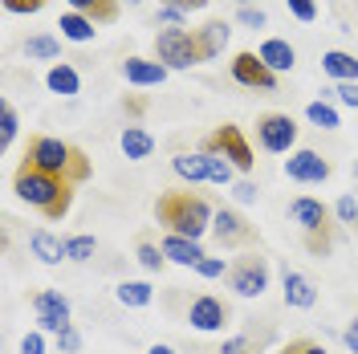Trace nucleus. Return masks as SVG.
<instances>
[{
    "mask_svg": "<svg viewBox=\"0 0 358 354\" xmlns=\"http://www.w3.org/2000/svg\"><path fill=\"white\" fill-rule=\"evenodd\" d=\"M261 346H265L261 338H252V334H241V338H228V342H224L216 354H261Z\"/></svg>",
    "mask_w": 358,
    "mask_h": 354,
    "instance_id": "obj_33",
    "label": "nucleus"
},
{
    "mask_svg": "<svg viewBox=\"0 0 358 354\" xmlns=\"http://www.w3.org/2000/svg\"><path fill=\"white\" fill-rule=\"evenodd\" d=\"M236 21L245 24V29H265L268 17H265V8H257V4H245V8L236 13Z\"/></svg>",
    "mask_w": 358,
    "mask_h": 354,
    "instance_id": "obj_37",
    "label": "nucleus"
},
{
    "mask_svg": "<svg viewBox=\"0 0 358 354\" xmlns=\"http://www.w3.org/2000/svg\"><path fill=\"white\" fill-rule=\"evenodd\" d=\"M261 62H265L273 73H289L293 66H297V53H293V45L285 41V37H268V41H261Z\"/></svg>",
    "mask_w": 358,
    "mask_h": 354,
    "instance_id": "obj_17",
    "label": "nucleus"
},
{
    "mask_svg": "<svg viewBox=\"0 0 358 354\" xmlns=\"http://www.w3.org/2000/svg\"><path fill=\"white\" fill-rule=\"evenodd\" d=\"M73 13H82L90 17L94 24H114L118 21V13H122V0H66Z\"/></svg>",
    "mask_w": 358,
    "mask_h": 354,
    "instance_id": "obj_21",
    "label": "nucleus"
},
{
    "mask_svg": "<svg viewBox=\"0 0 358 354\" xmlns=\"http://www.w3.org/2000/svg\"><path fill=\"white\" fill-rule=\"evenodd\" d=\"M355 179H358V159H355Z\"/></svg>",
    "mask_w": 358,
    "mask_h": 354,
    "instance_id": "obj_51",
    "label": "nucleus"
},
{
    "mask_svg": "<svg viewBox=\"0 0 358 354\" xmlns=\"http://www.w3.org/2000/svg\"><path fill=\"white\" fill-rule=\"evenodd\" d=\"M232 171H236V167H232V163H228V159H220V155H208V183H232Z\"/></svg>",
    "mask_w": 358,
    "mask_h": 354,
    "instance_id": "obj_34",
    "label": "nucleus"
},
{
    "mask_svg": "<svg viewBox=\"0 0 358 354\" xmlns=\"http://www.w3.org/2000/svg\"><path fill=\"white\" fill-rule=\"evenodd\" d=\"M301 244H306V253L310 257H330L334 253V244H338V216L334 220H326V224H317V228H310V232H301Z\"/></svg>",
    "mask_w": 358,
    "mask_h": 354,
    "instance_id": "obj_20",
    "label": "nucleus"
},
{
    "mask_svg": "<svg viewBox=\"0 0 358 354\" xmlns=\"http://www.w3.org/2000/svg\"><path fill=\"white\" fill-rule=\"evenodd\" d=\"M29 248H33V257H37L41 265L66 261V241H57L49 228H33V232H29Z\"/></svg>",
    "mask_w": 358,
    "mask_h": 354,
    "instance_id": "obj_19",
    "label": "nucleus"
},
{
    "mask_svg": "<svg viewBox=\"0 0 358 354\" xmlns=\"http://www.w3.org/2000/svg\"><path fill=\"white\" fill-rule=\"evenodd\" d=\"M342 342H346V351H350V354H358V318L342 330Z\"/></svg>",
    "mask_w": 358,
    "mask_h": 354,
    "instance_id": "obj_48",
    "label": "nucleus"
},
{
    "mask_svg": "<svg viewBox=\"0 0 358 354\" xmlns=\"http://www.w3.org/2000/svg\"><path fill=\"white\" fill-rule=\"evenodd\" d=\"M57 351H66V354H78V351H82V334L73 330V326H66V330L57 334Z\"/></svg>",
    "mask_w": 358,
    "mask_h": 354,
    "instance_id": "obj_40",
    "label": "nucleus"
},
{
    "mask_svg": "<svg viewBox=\"0 0 358 354\" xmlns=\"http://www.w3.org/2000/svg\"><path fill=\"white\" fill-rule=\"evenodd\" d=\"M171 167H176V176L179 179H187V183H203L208 179V155L203 151H179L176 159H171Z\"/></svg>",
    "mask_w": 358,
    "mask_h": 354,
    "instance_id": "obj_26",
    "label": "nucleus"
},
{
    "mask_svg": "<svg viewBox=\"0 0 358 354\" xmlns=\"http://www.w3.org/2000/svg\"><path fill=\"white\" fill-rule=\"evenodd\" d=\"M114 297H118L122 306H131V310H143V306H151L155 289L147 285V281H122V285L114 289Z\"/></svg>",
    "mask_w": 358,
    "mask_h": 354,
    "instance_id": "obj_27",
    "label": "nucleus"
},
{
    "mask_svg": "<svg viewBox=\"0 0 358 354\" xmlns=\"http://www.w3.org/2000/svg\"><path fill=\"white\" fill-rule=\"evenodd\" d=\"M196 273H200V277H208V281L224 277V257H203L200 265H196Z\"/></svg>",
    "mask_w": 358,
    "mask_h": 354,
    "instance_id": "obj_41",
    "label": "nucleus"
},
{
    "mask_svg": "<svg viewBox=\"0 0 358 354\" xmlns=\"http://www.w3.org/2000/svg\"><path fill=\"white\" fill-rule=\"evenodd\" d=\"M163 253H167V261H176V265H187V269H196L208 257L200 248V241H192V236H176V232H167L163 236Z\"/></svg>",
    "mask_w": 358,
    "mask_h": 354,
    "instance_id": "obj_16",
    "label": "nucleus"
},
{
    "mask_svg": "<svg viewBox=\"0 0 358 354\" xmlns=\"http://www.w3.org/2000/svg\"><path fill=\"white\" fill-rule=\"evenodd\" d=\"M57 29H62V37L66 41H78V45H86V41H94L98 37V24L90 21V17H82V13H62V21H57Z\"/></svg>",
    "mask_w": 358,
    "mask_h": 354,
    "instance_id": "obj_23",
    "label": "nucleus"
},
{
    "mask_svg": "<svg viewBox=\"0 0 358 354\" xmlns=\"http://www.w3.org/2000/svg\"><path fill=\"white\" fill-rule=\"evenodd\" d=\"M147 354H176V346H167V342H155V346H151Z\"/></svg>",
    "mask_w": 358,
    "mask_h": 354,
    "instance_id": "obj_49",
    "label": "nucleus"
},
{
    "mask_svg": "<svg viewBox=\"0 0 358 354\" xmlns=\"http://www.w3.org/2000/svg\"><path fill=\"white\" fill-rule=\"evenodd\" d=\"M355 232H358V224H355Z\"/></svg>",
    "mask_w": 358,
    "mask_h": 354,
    "instance_id": "obj_53",
    "label": "nucleus"
},
{
    "mask_svg": "<svg viewBox=\"0 0 358 354\" xmlns=\"http://www.w3.org/2000/svg\"><path fill=\"white\" fill-rule=\"evenodd\" d=\"M228 73H232V82H241L248 90H265L273 94L277 90V73L261 62V53H252V49H241L232 62H228Z\"/></svg>",
    "mask_w": 358,
    "mask_h": 354,
    "instance_id": "obj_9",
    "label": "nucleus"
},
{
    "mask_svg": "<svg viewBox=\"0 0 358 354\" xmlns=\"http://www.w3.org/2000/svg\"><path fill=\"white\" fill-rule=\"evenodd\" d=\"M73 187L78 183H69V179L62 176H49V171H41V167H33V163H24L13 171V192H17V199H24L29 208H37L45 220H66L69 208H73Z\"/></svg>",
    "mask_w": 358,
    "mask_h": 354,
    "instance_id": "obj_1",
    "label": "nucleus"
},
{
    "mask_svg": "<svg viewBox=\"0 0 358 354\" xmlns=\"http://www.w3.org/2000/svg\"><path fill=\"white\" fill-rule=\"evenodd\" d=\"M187 322L200 334H216L232 322V306H228L224 297H216V293H200V297H192V306H187Z\"/></svg>",
    "mask_w": 358,
    "mask_h": 354,
    "instance_id": "obj_10",
    "label": "nucleus"
},
{
    "mask_svg": "<svg viewBox=\"0 0 358 354\" xmlns=\"http://www.w3.org/2000/svg\"><path fill=\"white\" fill-rule=\"evenodd\" d=\"M45 4H49V0H4V8H8V13H21V17H29V13H41Z\"/></svg>",
    "mask_w": 358,
    "mask_h": 354,
    "instance_id": "obj_44",
    "label": "nucleus"
},
{
    "mask_svg": "<svg viewBox=\"0 0 358 354\" xmlns=\"http://www.w3.org/2000/svg\"><path fill=\"white\" fill-rule=\"evenodd\" d=\"M127 4H143V0H127Z\"/></svg>",
    "mask_w": 358,
    "mask_h": 354,
    "instance_id": "obj_52",
    "label": "nucleus"
},
{
    "mask_svg": "<svg viewBox=\"0 0 358 354\" xmlns=\"http://www.w3.org/2000/svg\"><path fill=\"white\" fill-rule=\"evenodd\" d=\"M334 216H338V224H350V228H355V224H358V199L355 196H342L334 204Z\"/></svg>",
    "mask_w": 358,
    "mask_h": 354,
    "instance_id": "obj_36",
    "label": "nucleus"
},
{
    "mask_svg": "<svg viewBox=\"0 0 358 354\" xmlns=\"http://www.w3.org/2000/svg\"><path fill=\"white\" fill-rule=\"evenodd\" d=\"M277 354H326V346H322V342H313V338H289Z\"/></svg>",
    "mask_w": 358,
    "mask_h": 354,
    "instance_id": "obj_35",
    "label": "nucleus"
},
{
    "mask_svg": "<svg viewBox=\"0 0 358 354\" xmlns=\"http://www.w3.org/2000/svg\"><path fill=\"white\" fill-rule=\"evenodd\" d=\"M24 163L41 167L49 176H62L69 183H86L94 176V163L82 147H73L66 139H53V134H33L29 139V151H24Z\"/></svg>",
    "mask_w": 358,
    "mask_h": 354,
    "instance_id": "obj_3",
    "label": "nucleus"
},
{
    "mask_svg": "<svg viewBox=\"0 0 358 354\" xmlns=\"http://www.w3.org/2000/svg\"><path fill=\"white\" fill-rule=\"evenodd\" d=\"M212 216H216V208L192 187H167L155 199V220L167 232H176V236L200 241L203 232H212Z\"/></svg>",
    "mask_w": 358,
    "mask_h": 354,
    "instance_id": "obj_2",
    "label": "nucleus"
},
{
    "mask_svg": "<svg viewBox=\"0 0 358 354\" xmlns=\"http://www.w3.org/2000/svg\"><path fill=\"white\" fill-rule=\"evenodd\" d=\"M147 106H151V102H147V94H127V98H122V111L131 114V118H143Z\"/></svg>",
    "mask_w": 358,
    "mask_h": 354,
    "instance_id": "obj_42",
    "label": "nucleus"
},
{
    "mask_svg": "<svg viewBox=\"0 0 358 354\" xmlns=\"http://www.w3.org/2000/svg\"><path fill=\"white\" fill-rule=\"evenodd\" d=\"M268 277L273 269H268V257H261V248H248L228 265V285L236 297H261L268 289Z\"/></svg>",
    "mask_w": 358,
    "mask_h": 354,
    "instance_id": "obj_5",
    "label": "nucleus"
},
{
    "mask_svg": "<svg viewBox=\"0 0 358 354\" xmlns=\"http://www.w3.org/2000/svg\"><path fill=\"white\" fill-rule=\"evenodd\" d=\"M45 86L53 90V94H78L82 90V78H78V69L69 66V62H53L49 66V73H45Z\"/></svg>",
    "mask_w": 358,
    "mask_h": 354,
    "instance_id": "obj_25",
    "label": "nucleus"
},
{
    "mask_svg": "<svg viewBox=\"0 0 358 354\" xmlns=\"http://www.w3.org/2000/svg\"><path fill=\"white\" fill-rule=\"evenodd\" d=\"M183 17H187V13H179V8H167V4H159L155 24H163V29H183Z\"/></svg>",
    "mask_w": 358,
    "mask_h": 354,
    "instance_id": "obj_39",
    "label": "nucleus"
},
{
    "mask_svg": "<svg viewBox=\"0 0 358 354\" xmlns=\"http://www.w3.org/2000/svg\"><path fill=\"white\" fill-rule=\"evenodd\" d=\"M155 62L167 69H192L203 62L196 29H159L155 33Z\"/></svg>",
    "mask_w": 358,
    "mask_h": 354,
    "instance_id": "obj_4",
    "label": "nucleus"
},
{
    "mask_svg": "<svg viewBox=\"0 0 358 354\" xmlns=\"http://www.w3.org/2000/svg\"><path fill=\"white\" fill-rule=\"evenodd\" d=\"M212 236H216V244L220 248H241V253H248V248H261V236H257V228L248 224V216H241L236 208H216V216H212Z\"/></svg>",
    "mask_w": 358,
    "mask_h": 354,
    "instance_id": "obj_7",
    "label": "nucleus"
},
{
    "mask_svg": "<svg viewBox=\"0 0 358 354\" xmlns=\"http://www.w3.org/2000/svg\"><path fill=\"white\" fill-rule=\"evenodd\" d=\"M134 257H138V265L147 269V273H163V269H167V253H163V244L138 241L134 244Z\"/></svg>",
    "mask_w": 358,
    "mask_h": 354,
    "instance_id": "obj_29",
    "label": "nucleus"
},
{
    "mask_svg": "<svg viewBox=\"0 0 358 354\" xmlns=\"http://www.w3.org/2000/svg\"><path fill=\"white\" fill-rule=\"evenodd\" d=\"M159 4L179 8V13H200V8H208V0H159Z\"/></svg>",
    "mask_w": 358,
    "mask_h": 354,
    "instance_id": "obj_47",
    "label": "nucleus"
},
{
    "mask_svg": "<svg viewBox=\"0 0 358 354\" xmlns=\"http://www.w3.org/2000/svg\"><path fill=\"white\" fill-rule=\"evenodd\" d=\"M306 118H310L313 127H322V131H334V127H342V118H338V111L330 106V102H322V98L306 106Z\"/></svg>",
    "mask_w": 358,
    "mask_h": 354,
    "instance_id": "obj_30",
    "label": "nucleus"
},
{
    "mask_svg": "<svg viewBox=\"0 0 358 354\" xmlns=\"http://www.w3.org/2000/svg\"><path fill=\"white\" fill-rule=\"evenodd\" d=\"M196 37H200L203 62H212V57H220V53H224V45H228V37H232V29H228V21H224V17H212L208 24H200V29H196Z\"/></svg>",
    "mask_w": 358,
    "mask_h": 354,
    "instance_id": "obj_18",
    "label": "nucleus"
},
{
    "mask_svg": "<svg viewBox=\"0 0 358 354\" xmlns=\"http://www.w3.org/2000/svg\"><path fill=\"white\" fill-rule=\"evenodd\" d=\"M17 131H21V118L13 111V102H0V147H13Z\"/></svg>",
    "mask_w": 358,
    "mask_h": 354,
    "instance_id": "obj_31",
    "label": "nucleus"
},
{
    "mask_svg": "<svg viewBox=\"0 0 358 354\" xmlns=\"http://www.w3.org/2000/svg\"><path fill=\"white\" fill-rule=\"evenodd\" d=\"M285 176H289L293 183H326V179L334 176V167H330L326 155L301 147V151H289V159H285Z\"/></svg>",
    "mask_w": 358,
    "mask_h": 354,
    "instance_id": "obj_11",
    "label": "nucleus"
},
{
    "mask_svg": "<svg viewBox=\"0 0 358 354\" xmlns=\"http://www.w3.org/2000/svg\"><path fill=\"white\" fill-rule=\"evenodd\" d=\"M338 102H346L350 111H358V82H338Z\"/></svg>",
    "mask_w": 358,
    "mask_h": 354,
    "instance_id": "obj_45",
    "label": "nucleus"
},
{
    "mask_svg": "<svg viewBox=\"0 0 358 354\" xmlns=\"http://www.w3.org/2000/svg\"><path fill=\"white\" fill-rule=\"evenodd\" d=\"M289 216H293V224H301V232H310V228H317V224L334 220V212H330L322 199H313V196H297V199H293Z\"/></svg>",
    "mask_w": 358,
    "mask_h": 354,
    "instance_id": "obj_15",
    "label": "nucleus"
},
{
    "mask_svg": "<svg viewBox=\"0 0 358 354\" xmlns=\"http://www.w3.org/2000/svg\"><path fill=\"white\" fill-rule=\"evenodd\" d=\"M281 289H285V306L289 310H313L317 306V289L306 273H297V269H281Z\"/></svg>",
    "mask_w": 358,
    "mask_h": 354,
    "instance_id": "obj_13",
    "label": "nucleus"
},
{
    "mask_svg": "<svg viewBox=\"0 0 358 354\" xmlns=\"http://www.w3.org/2000/svg\"><path fill=\"white\" fill-rule=\"evenodd\" d=\"M33 313H37V326L49 334H62L69 326V297L57 289H41L33 297Z\"/></svg>",
    "mask_w": 358,
    "mask_h": 354,
    "instance_id": "obj_12",
    "label": "nucleus"
},
{
    "mask_svg": "<svg viewBox=\"0 0 358 354\" xmlns=\"http://www.w3.org/2000/svg\"><path fill=\"white\" fill-rule=\"evenodd\" d=\"M232 196H236V204H257V183L252 179H241V183H232Z\"/></svg>",
    "mask_w": 358,
    "mask_h": 354,
    "instance_id": "obj_43",
    "label": "nucleus"
},
{
    "mask_svg": "<svg viewBox=\"0 0 358 354\" xmlns=\"http://www.w3.org/2000/svg\"><path fill=\"white\" fill-rule=\"evenodd\" d=\"M21 354H45V334H41V330L24 334V342H21Z\"/></svg>",
    "mask_w": 358,
    "mask_h": 354,
    "instance_id": "obj_46",
    "label": "nucleus"
},
{
    "mask_svg": "<svg viewBox=\"0 0 358 354\" xmlns=\"http://www.w3.org/2000/svg\"><path fill=\"white\" fill-rule=\"evenodd\" d=\"M167 73H171V69L159 66V62H151V57H127V62H122V78H127L131 86H143V90L147 86H163Z\"/></svg>",
    "mask_w": 358,
    "mask_h": 354,
    "instance_id": "obj_14",
    "label": "nucleus"
},
{
    "mask_svg": "<svg viewBox=\"0 0 358 354\" xmlns=\"http://www.w3.org/2000/svg\"><path fill=\"white\" fill-rule=\"evenodd\" d=\"M94 248H98V241L86 236V232H78V236H69V241H66V261H90V257H94Z\"/></svg>",
    "mask_w": 358,
    "mask_h": 354,
    "instance_id": "obj_32",
    "label": "nucleus"
},
{
    "mask_svg": "<svg viewBox=\"0 0 358 354\" xmlns=\"http://www.w3.org/2000/svg\"><path fill=\"white\" fill-rule=\"evenodd\" d=\"M57 53H62V45L49 33H37V37L24 41V57H33V62H57Z\"/></svg>",
    "mask_w": 358,
    "mask_h": 354,
    "instance_id": "obj_28",
    "label": "nucleus"
},
{
    "mask_svg": "<svg viewBox=\"0 0 358 354\" xmlns=\"http://www.w3.org/2000/svg\"><path fill=\"white\" fill-rule=\"evenodd\" d=\"M285 4H289V13L293 17H297V21H317V0H285Z\"/></svg>",
    "mask_w": 358,
    "mask_h": 354,
    "instance_id": "obj_38",
    "label": "nucleus"
},
{
    "mask_svg": "<svg viewBox=\"0 0 358 354\" xmlns=\"http://www.w3.org/2000/svg\"><path fill=\"white\" fill-rule=\"evenodd\" d=\"M236 4H241V8H245V4H257V0H236Z\"/></svg>",
    "mask_w": 358,
    "mask_h": 354,
    "instance_id": "obj_50",
    "label": "nucleus"
},
{
    "mask_svg": "<svg viewBox=\"0 0 358 354\" xmlns=\"http://www.w3.org/2000/svg\"><path fill=\"white\" fill-rule=\"evenodd\" d=\"M118 147H122V155H127V159H151L155 139H151V131H143V127H122Z\"/></svg>",
    "mask_w": 358,
    "mask_h": 354,
    "instance_id": "obj_24",
    "label": "nucleus"
},
{
    "mask_svg": "<svg viewBox=\"0 0 358 354\" xmlns=\"http://www.w3.org/2000/svg\"><path fill=\"white\" fill-rule=\"evenodd\" d=\"M257 143L265 147L268 155H285V151H293V143H297V122L281 111H265L257 118Z\"/></svg>",
    "mask_w": 358,
    "mask_h": 354,
    "instance_id": "obj_8",
    "label": "nucleus"
},
{
    "mask_svg": "<svg viewBox=\"0 0 358 354\" xmlns=\"http://www.w3.org/2000/svg\"><path fill=\"white\" fill-rule=\"evenodd\" d=\"M322 69H326L334 82H358V57L355 53L330 49V53H322Z\"/></svg>",
    "mask_w": 358,
    "mask_h": 354,
    "instance_id": "obj_22",
    "label": "nucleus"
},
{
    "mask_svg": "<svg viewBox=\"0 0 358 354\" xmlns=\"http://www.w3.org/2000/svg\"><path fill=\"white\" fill-rule=\"evenodd\" d=\"M200 151H203V155L228 159V163H232L236 171H245V176L252 171V163H257V159H252V147H248V139H245V131H241L236 122H224V127H216V131L200 143Z\"/></svg>",
    "mask_w": 358,
    "mask_h": 354,
    "instance_id": "obj_6",
    "label": "nucleus"
}]
</instances>
